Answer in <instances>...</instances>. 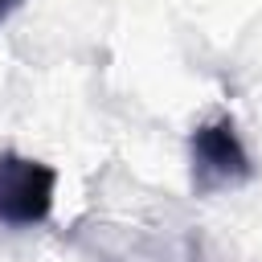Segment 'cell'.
Returning <instances> with one entry per match:
<instances>
[{"label": "cell", "mask_w": 262, "mask_h": 262, "mask_svg": "<svg viewBox=\"0 0 262 262\" xmlns=\"http://www.w3.org/2000/svg\"><path fill=\"white\" fill-rule=\"evenodd\" d=\"M16 8H20V0H0V20H8Z\"/></svg>", "instance_id": "cell-3"}, {"label": "cell", "mask_w": 262, "mask_h": 262, "mask_svg": "<svg viewBox=\"0 0 262 262\" xmlns=\"http://www.w3.org/2000/svg\"><path fill=\"white\" fill-rule=\"evenodd\" d=\"M57 196V172L45 160L20 156V151H0V221L29 229L41 225L53 213Z\"/></svg>", "instance_id": "cell-2"}, {"label": "cell", "mask_w": 262, "mask_h": 262, "mask_svg": "<svg viewBox=\"0 0 262 262\" xmlns=\"http://www.w3.org/2000/svg\"><path fill=\"white\" fill-rule=\"evenodd\" d=\"M188 168H192V188L201 196L254 180V160L229 115L209 119L188 135Z\"/></svg>", "instance_id": "cell-1"}]
</instances>
